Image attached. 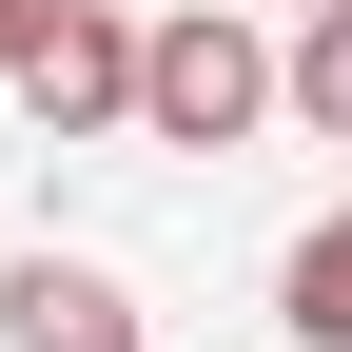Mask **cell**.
I'll use <instances>...</instances> for the list:
<instances>
[{
  "label": "cell",
  "mask_w": 352,
  "mask_h": 352,
  "mask_svg": "<svg viewBox=\"0 0 352 352\" xmlns=\"http://www.w3.org/2000/svg\"><path fill=\"white\" fill-rule=\"evenodd\" d=\"M254 118H274V39H254L235 0H176V20L138 39V138H176V157H235Z\"/></svg>",
  "instance_id": "6da1fadb"
},
{
  "label": "cell",
  "mask_w": 352,
  "mask_h": 352,
  "mask_svg": "<svg viewBox=\"0 0 352 352\" xmlns=\"http://www.w3.org/2000/svg\"><path fill=\"white\" fill-rule=\"evenodd\" d=\"M0 78L39 98V138H98V118H138V39H118L98 0H59V20H39V39H20Z\"/></svg>",
  "instance_id": "7a4b0ae2"
},
{
  "label": "cell",
  "mask_w": 352,
  "mask_h": 352,
  "mask_svg": "<svg viewBox=\"0 0 352 352\" xmlns=\"http://www.w3.org/2000/svg\"><path fill=\"white\" fill-rule=\"evenodd\" d=\"M0 352H157V333H138V294L98 254H20L0 274Z\"/></svg>",
  "instance_id": "3957f363"
},
{
  "label": "cell",
  "mask_w": 352,
  "mask_h": 352,
  "mask_svg": "<svg viewBox=\"0 0 352 352\" xmlns=\"http://www.w3.org/2000/svg\"><path fill=\"white\" fill-rule=\"evenodd\" d=\"M274 314H294V352H352V215H314V235H294Z\"/></svg>",
  "instance_id": "277c9868"
},
{
  "label": "cell",
  "mask_w": 352,
  "mask_h": 352,
  "mask_svg": "<svg viewBox=\"0 0 352 352\" xmlns=\"http://www.w3.org/2000/svg\"><path fill=\"white\" fill-rule=\"evenodd\" d=\"M274 98L314 118V138H352V0H314V39L274 59Z\"/></svg>",
  "instance_id": "5b68a950"
},
{
  "label": "cell",
  "mask_w": 352,
  "mask_h": 352,
  "mask_svg": "<svg viewBox=\"0 0 352 352\" xmlns=\"http://www.w3.org/2000/svg\"><path fill=\"white\" fill-rule=\"evenodd\" d=\"M39 20H59V0H0V59H20V39H39Z\"/></svg>",
  "instance_id": "8992f818"
}]
</instances>
